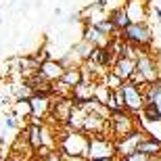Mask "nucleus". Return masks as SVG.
<instances>
[{
  "label": "nucleus",
  "instance_id": "1",
  "mask_svg": "<svg viewBox=\"0 0 161 161\" xmlns=\"http://www.w3.org/2000/svg\"><path fill=\"white\" fill-rule=\"evenodd\" d=\"M90 147V134L86 132H63L59 134V151L63 157H86Z\"/></svg>",
  "mask_w": 161,
  "mask_h": 161
},
{
  "label": "nucleus",
  "instance_id": "2",
  "mask_svg": "<svg viewBox=\"0 0 161 161\" xmlns=\"http://www.w3.org/2000/svg\"><path fill=\"white\" fill-rule=\"evenodd\" d=\"M119 38L130 44V46L138 48V50H147L151 53V46H153V31L147 23H130L124 31H119Z\"/></svg>",
  "mask_w": 161,
  "mask_h": 161
},
{
  "label": "nucleus",
  "instance_id": "3",
  "mask_svg": "<svg viewBox=\"0 0 161 161\" xmlns=\"http://www.w3.org/2000/svg\"><path fill=\"white\" fill-rule=\"evenodd\" d=\"M136 128H140V125L134 119V113L125 111V109L111 111V115H109V136L113 138V140L128 136V134L134 132Z\"/></svg>",
  "mask_w": 161,
  "mask_h": 161
},
{
  "label": "nucleus",
  "instance_id": "4",
  "mask_svg": "<svg viewBox=\"0 0 161 161\" xmlns=\"http://www.w3.org/2000/svg\"><path fill=\"white\" fill-rule=\"evenodd\" d=\"M117 157V147L111 136L105 134H90V147L86 159H115Z\"/></svg>",
  "mask_w": 161,
  "mask_h": 161
},
{
  "label": "nucleus",
  "instance_id": "5",
  "mask_svg": "<svg viewBox=\"0 0 161 161\" xmlns=\"http://www.w3.org/2000/svg\"><path fill=\"white\" fill-rule=\"evenodd\" d=\"M121 94H124V105L125 111L130 113H140L147 105V98H144V88L138 86L134 82H124L121 84Z\"/></svg>",
  "mask_w": 161,
  "mask_h": 161
},
{
  "label": "nucleus",
  "instance_id": "6",
  "mask_svg": "<svg viewBox=\"0 0 161 161\" xmlns=\"http://www.w3.org/2000/svg\"><path fill=\"white\" fill-rule=\"evenodd\" d=\"M147 136H149V132H144L142 128H136V130L130 132L128 136L117 138V140H115V147H117V157H128V155H132V153H136L138 144L142 142Z\"/></svg>",
  "mask_w": 161,
  "mask_h": 161
},
{
  "label": "nucleus",
  "instance_id": "7",
  "mask_svg": "<svg viewBox=\"0 0 161 161\" xmlns=\"http://www.w3.org/2000/svg\"><path fill=\"white\" fill-rule=\"evenodd\" d=\"M125 11L132 23H147L149 11H153V6L149 4V0H125Z\"/></svg>",
  "mask_w": 161,
  "mask_h": 161
},
{
  "label": "nucleus",
  "instance_id": "8",
  "mask_svg": "<svg viewBox=\"0 0 161 161\" xmlns=\"http://www.w3.org/2000/svg\"><path fill=\"white\" fill-rule=\"evenodd\" d=\"M111 73H115V75H117L121 82H130L132 75L136 73V59L119 54V57L115 59L113 67H111Z\"/></svg>",
  "mask_w": 161,
  "mask_h": 161
},
{
  "label": "nucleus",
  "instance_id": "9",
  "mask_svg": "<svg viewBox=\"0 0 161 161\" xmlns=\"http://www.w3.org/2000/svg\"><path fill=\"white\" fill-rule=\"evenodd\" d=\"M73 109H75V105L71 103V98H61V96H57V101L50 103V117H54L57 121H63V124H67L69 121V117H71Z\"/></svg>",
  "mask_w": 161,
  "mask_h": 161
},
{
  "label": "nucleus",
  "instance_id": "10",
  "mask_svg": "<svg viewBox=\"0 0 161 161\" xmlns=\"http://www.w3.org/2000/svg\"><path fill=\"white\" fill-rule=\"evenodd\" d=\"M38 71H40V75L44 80H48V82L54 84V82H59V80H61V75H63V71H65V67L59 63V59H50V61H44Z\"/></svg>",
  "mask_w": 161,
  "mask_h": 161
},
{
  "label": "nucleus",
  "instance_id": "11",
  "mask_svg": "<svg viewBox=\"0 0 161 161\" xmlns=\"http://www.w3.org/2000/svg\"><path fill=\"white\" fill-rule=\"evenodd\" d=\"M136 153H142V155H149V157H159L161 155V140L153 136H147L142 142L138 144Z\"/></svg>",
  "mask_w": 161,
  "mask_h": 161
},
{
  "label": "nucleus",
  "instance_id": "12",
  "mask_svg": "<svg viewBox=\"0 0 161 161\" xmlns=\"http://www.w3.org/2000/svg\"><path fill=\"white\" fill-rule=\"evenodd\" d=\"M109 19H111V23L117 27V31H124L128 25L132 23L130 17H128V11H125V6H117V8H113V11L107 15Z\"/></svg>",
  "mask_w": 161,
  "mask_h": 161
},
{
  "label": "nucleus",
  "instance_id": "13",
  "mask_svg": "<svg viewBox=\"0 0 161 161\" xmlns=\"http://www.w3.org/2000/svg\"><path fill=\"white\" fill-rule=\"evenodd\" d=\"M140 119L147 121V124H161V109L157 103H147L144 109L140 111Z\"/></svg>",
  "mask_w": 161,
  "mask_h": 161
},
{
  "label": "nucleus",
  "instance_id": "14",
  "mask_svg": "<svg viewBox=\"0 0 161 161\" xmlns=\"http://www.w3.org/2000/svg\"><path fill=\"white\" fill-rule=\"evenodd\" d=\"M94 48H96V46H92L90 42L80 40L78 44H73V46H71V50L75 53V57H78V59L82 61V63H86V61L92 59V54H94Z\"/></svg>",
  "mask_w": 161,
  "mask_h": 161
},
{
  "label": "nucleus",
  "instance_id": "15",
  "mask_svg": "<svg viewBox=\"0 0 161 161\" xmlns=\"http://www.w3.org/2000/svg\"><path fill=\"white\" fill-rule=\"evenodd\" d=\"M144 98L147 103H157L161 98V78L144 86Z\"/></svg>",
  "mask_w": 161,
  "mask_h": 161
},
{
  "label": "nucleus",
  "instance_id": "16",
  "mask_svg": "<svg viewBox=\"0 0 161 161\" xmlns=\"http://www.w3.org/2000/svg\"><path fill=\"white\" fill-rule=\"evenodd\" d=\"M11 109H13V115L19 113V117H23V119L31 117V103L30 101H15V103H11Z\"/></svg>",
  "mask_w": 161,
  "mask_h": 161
},
{
  "label": "nucleus",
  "instance_id": "17",
  "mask_svg": "<svg viewBox=\"0 0 161 161\" xmlns=\"http://www.w3.org/2000/svg\"><path fill=\"white\" fill-rule=\"evenodd\" d=\"M119 161H153V157L142 155V153H132L128 157H119Z\"/></svg>",
  "mask_w": 161,
  "mask_h": 161
},
{
  "label": "nucleus",
  "instance_id": "18",
  "mask_svg": "<svg viewBox=\"0 0 161 161\" xmlns=\"http://www.w3.org/2000/svg\"><path fill=\"white\" fill-rule=\"evenodd\" d=\"M42 161H65V159H63V153H61L59 149H54V151H50Z\"/></svg>",
  "mask_w": 161,
  "mask_h": 161
},
{
  "label": "nucleus",
  "instance_id": "19",
  "mask_svg": "<svg viewBox=\"0 0 161 161\" xmlns=\"http://www.w3.org/2000/svg\"><path fill=\"white\" fill-rule=\"evenodd\" d=\"M4 117H6V119H4L6 128H19V119H17V117H15L13 113H6Z\"/></svg>",
  "mask_w": 161,
  "mask_h": 161
},
{
  "label": "nucleus",
  "instance_id": "20",
  "mask_svg": "<svg viewBox=\"0 0 161 161\" xmlns=\"http://www.w3.org/2000/svg\"><path fill=\"white\" fill-rule=\"evenodd\" d=\"M153 15H155L157 21L161 23V6H153Z\"/></svg>",
  "mask_w": 161,
  "mask_h": 161
},
{
  "label": "nucleus",
  "instance_id": "21",
  "mask_svg": "<svg viewBox=\"0 0 161 161\" xmlns=\"http://www.w3.org/2000/svg\"><path fill=\"white\" fill-rule=\"evenodd\" d=\"M65 161H88L86 157H63Z\"/></svg>",
  "mask_w": 161,
  "mask_h": 161
},
{
  "label": "nucleus",
  "instance_id": "22",
  "mask_svg": "<svg viewBox=\"0 0 161 161\" xmlns=\"http://www.w3.org/2000/svg\"><path fill=\"white\" fill-rule=\"evenodd\" d=\"M61 15H63V8H59V6H57V8H54V17H61Z\"/></svg>",
  "mask_w": 161,
  "mask_h": 161
},
{
  "label": "nucleus",
  "instance_id": "23",
  "mask_svg": "<svg viewBox=\"0 0 161 161\" xmlns=\"http://www.w3.org/2000/svg\"><path fill=\"white\" fill-rule=\"evenodd\" d=\"M90 161H115V159H90Z\"/></svg>",
  "mask_w": 161,
  "mask_h": 161
},
{
  "label": "nucleus",
  "instance_id": "24",
  "mask_svg": "<svg viewBox=\"0 0 161 161\" xmlns=\"http://www.w3.org/2000/svg\"><path fill=\"white\" fill-rule=\"evenodd\" d=\"M30 161H42V159H36V157H34V159H30Z\"/></svg>",
  "mask_w": 161,
  "mask_h": 161
},
{
  "label": "nucleus",
  "instance_id": "25",
  "mask_svg": "<svg viewBox=\"0 0 161 161\" xmlns=\"http://www.w3.org/2000/svg\"><path fill=\"white\" fill-rule=\"evenodd\" d=\"M0 101H2V94H0Z\"/></svg>",
  "mask_w": 161,
  "mask_h": 161
}]
</instances>
